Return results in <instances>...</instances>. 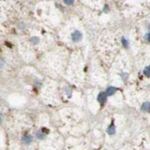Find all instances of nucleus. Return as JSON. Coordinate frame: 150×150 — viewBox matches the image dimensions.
<instances>
[{"instance_id": "1", "label": "nucleus", "mask_w": 150, "mask_h": 150, "mask_svg": "<svg viewBox=\"0 0 150 150\" xmlns=\"http://www.w3.org/2000/svg\"><path fill=\"white\" fill-rule=\"evenodd\" d=\"M71 38H72V41L74 42L80 41L82 39V34L79 31H75L74 32L71 34Z\"/></svg>"}, {"instance_id": "2", "label": "nucleus", "mask_w": 150, "mask_h": 150, "mask_svg": "<svg viewBox=\"0 0 150 150\" xmlns=\"http://www.w3.org/2000/svg\"><path fill=\"white\" fill-rule=\"evenodd\" d=\"M98 100L101 104L104 103L106 101V100H107V95H106V93H104V92L100 93L98 97Z\"/></svg>"}, {"instance_id": "3", "label": "nucleus", "mask_w": 150, "mask_h": 150, "mask_svg": "<svg viewBox=\"0 0 150 150\" xmlns=\"http://www.w3.org/2000/svg\"><path fill=\"white\" fill-rule=\"evenodd\" d=\"M116 92V89L115 87H109L106 90V95L107 96H110L113 95Z\"/></svg>"}, {"instance_id": "4", "label": "nucleus", "mask_w": 150, "mask_h": 150, "mask_svg": "<svg viewBox=\"0 0 150 150\" xmlns=\"http://www.w3.org/2000/svg\"><path fill=\"white\" fill-rule=\"evenodd\" d=\"M32 141V137L30 135H25L23 137V142L25 144H29Z\"/></svg>"}, {"instance_id": "5", "label": "nucleus", "mask_w": 150, "mask_h": 150, "mask_svg": "<svg viewBox=\"0 0 150 150\" xmlns=\"http://www.w3.org/2000/svg\"><path fill=\"white\" fill-rule=\"evenodd\" d=\"M149 102H146L143 104L142 106V110L145 112H148L149 111Z\"/></svg>"}, {"instance_id": "6", "label": "nucleus", "mask_w": 150, "mask_h": 150, "mask_svg": "<svg viewBox=\"0 0 150 150\" xmlns=\"http://www.w3.org/2000/svg\"><path fill=\"white\" fill-rule=\"evenodd\" d=\"M107 133L108 134H113L114 133H115V127L113 126V125H110V127L107 128Z\"/></svg>"}, {"instance_id": "7", "label": "nucleus", "mask_w": 150, "mask_h": 150, "mask_svg": "<svg viewBox=\"0 0 150 150\" xmlns=\"http://www.w3.org/2000/svg\"><path fill=\"white\" fill-rule=\"evenodd\" d=\"M36 137H37L38 139H43V138L45 137V134H44V133L43 131H38V132H37V134H36Z\"/></svg>"}, {"instance_id": "8", "label": "nucleus", "mask_w": 150, "mask_h": 150, "mask_svg": "<svg viewBox=\"0 0 150 150\" xmlns=\"http://www.w3.org/2000/svg\"><path fill=\"white\" fill-rule=\"evenodd\" d=\"M74 0H64V2L66 5H72L74 3Z\"/></svg>"}, {"instance_id": "9", "label": "nucleus", "mask_w": 150, "mask_h": 150, "mask_svg": "<svg viewBox=\"0 0 150 150\" xmlns=\"http://www.w3.org/2000/svg\"><path fill=\"white\" fill-rule=\"evenodd\" d=\"M144 74H145L147 77H149V68H148V67H146V68L144 69Z\"/></svg>"}, {"instance_id": "10", "label": "nucleus", "mask_w": 150, "mask_h": 150, "mask_svg": "<svg viewBox=\"0 0 150 150\" xmlns=\"http://www.w3.org/2000/svg\"><path fill=\"white\" fill-rule=\"evenodd\" d=\"M31 41H32V42H33L34 44H37V43L38 42V38H32L31 39Z\"/></svg>"}, {"instance_id": "11", "label": "nucleus", "mask_w": 150, "mask_h": 150, "mask_svg": "<svg viewBox=\"0 0 150 150\" xmlns=\"http://www.w3.org/2000/svg\"><path fill=\"white\" fill-rule=\"evenodd\" d=\"M122 44H123V45H124L125 47H128V41L125 40V38L122 39Z\"/></svg>"}, {"instance_id": "12", "label": "nucleus", "mask_w": 150, "mask_h": 150, "mask_svg": "<svg viewBox=\"0 0 150 150\" xmlns=\"http://www.w3.org/2000/svg\"><path fill=\"white\" fill-rule=\"evenodd\" d=\"M0 122H1V118H0Z\"/></svg>"}]
</instances>
